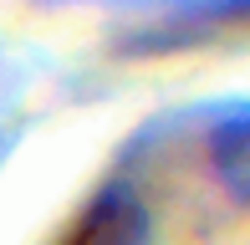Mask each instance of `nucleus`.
Returning a JSON list of instances; mask_svg holds the SVG:
<instances>
[{
  "instance_id": "obj_1",
  "label": "nucleus",
  "mask_w": 250,
  "mask_h": 245,
  "mask_svg": "<svg viewBox=\"0 0 250 245\" xmlns=\"http://www.w3.org/2000/svg\"><path fill=\"white\" fill-rule=\"evenodd\" d=\"M66 245H148V204L133 184H102L82 204Z\"/></svg>"
},
{
  "instance_id": "obj_2",
  "label": "nucleus",
  "mask_w": 250,
  "mask_h": 245,
  "mask_svg": "<svg viewBox=\"0 0 250 245\" xmlns=\"http://www.w3.org/2000/svg\"><path fill=\"white\" fill-rule=\"evenodd\" d=\"M209 169L230 199L250 204V113L225 118L209 133Z\"/></svg>"
}]
</instances>
